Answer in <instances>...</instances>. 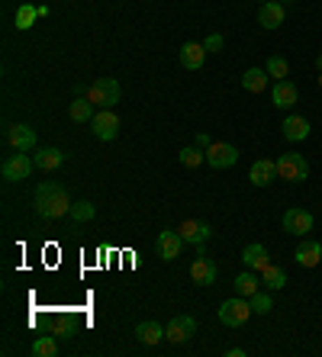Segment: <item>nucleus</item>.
Wrapping results in <instances>:
<instances>
[{
	"instance_id": "393cba45",
	"label": "nucleus",
	"mask_w": 322,
	"mask_h": 357,
	"mask_svg": "<svg viewBox=\"0 0 322 357\" xmlns=\"http://www.w3.org/2000/svg\"><path fill=\"white\" fill-rule=\"evenodd\" d=\"M68 113H71V119H75V123H91V119L97 116V113H93V103L87 97L75 100V103L68 107Z\"/></svg>"
},
{
	"instance_id": "f704fd0d",
	"label": "nucleus",
	"mask_w": 322,
	"mask_h": 357,
	"mask_svg": "<svg viewBox=\"0 0 322 357\" xmlns=\"http://www.w3.org/2000/svg\"><path fill=\"white\" fill-rule=\"evenodd\" d=\"M71 332H75V328H71L68 322H61V325H59V338H71Z\"/></svg>"
},
{
	"instance_id": "2f4dec72",
	"label": "nucleus",
	"mask_w": 322,
	"mask_h": 357,
	"mask_svg": "<svg viewBox=\"0 0 322 357\" xmlns=\"http://www.w3.org/2000/svg\"><path fill=\"white\" fill-rule=\"evenodd\" d=\"M55 351H59V348H55V338H49V335H45V338H39L33 344V354L36 357H52Z\"/></svg>"
},
{
	"instance_id": "e433bc0d",
	"label": "nucleus",
	"mask_w": 322,
	"mask_h": 357,
	"mask_svg": "<svg viewBox=\"0 0 322 357\" xmlns=\"http://www.w3.org/2000/svg\"><path fill=\"white\" fill-rule=\"evenodd\" d=\"M280 3H297V0H280Z\"/></svg>"
},
{
	"instance_id": "a878e982",
	"label": "nucleus",
	"mask_w": 322,
	"mask_h": 357,
	"mask_svg": "<svg viewBox=\"0 0 322 357\" xmlns=\"http://www.w3.org/2000/svg\"><path fill=\"white\" fill-rule=\"evenodd\" d=\"M258 287H261V280L254 277V271H245V274L236 277V293H238V296H254V293H258Z\"/></svg>"
},
{
	"instance_id": "1a4fd4ad",
	"label": "nucleus",
	"mask_w": 322,
	"mask_h": 357,
	"mask_svg": "<svg viewBox=\"0 0 322 357\" xmlns=\"http://www.w3.org/2000/svg\"><path fill=\"white\" fill-rule=\"evenodd\" d=\"M284 20H287V10L280 0H268L258 7V26L261 29H277V26H284Z\"/></svg>"
},
{
	"instance_id": "4468645a",
	"label": "nucleus",
	"mask_w": 322,
	"mask_h": 357,
	"mask_svg": "<svg viewBox=\"0 0 322 357\" xmlns=\"http://www.w3.org/2000/svg\"><path fill=\"white\" fill-rule=\"evenodd\" d=\"M277 177H280L277 174V161H268V158L254 161L252 171H248V181H252L254 187H268V183H274Z\"/></svg>"
},
{
	"instance_id": "c756f323",
	"label": "nucleus",
	"mask_w": 322,
	"mask_h": 357,
	"mask_svg": "<svg viewBox=\"0 0 322 357\" xmlns=\"http://www.w3.org/2000/svg\"><path fill=\"white\" fill-rule=\"evenodd\" d=\"M93 213H97V209H93L87 199H77V203H71V219H77V222H91Z\"/></svg>"
},
{
	"instance_id": "f257e3e1",
	"label": "nucleus",
	"mask_w": 322,
	"mask_h": 357,
	"mask_svg": "<svg viewBox=\"0 0 322 357\" xmlns=\"http://www.w3.org/2000/svg\"><path fill=\"white\" fill-rule=\"evenodd\" d=\"M36 209L43 219H59L65 213H71V199H68V190L55 181H45L36 187Z\"/></svg>"
},
{
	"instance_id": "f8f14e48",
	"label": "nucleus",
	"mask_w": 322,
	"mask_h": 357,
	"mask_svg": "<svg viewBox=\"0 0 322 357\" xmlns=\"http://www.w3.org/2000/svg\"><path fill=\"white\" fill-rule=\"evenodd\" d=\"M187 241L181 232H174V229H164V232L158 235V255L161 261H174L181 255V248H184Z\"/></svg>"
},
{
	"instance_id": "72a5a7b5",
	"label": "nucleus",
	"mask_w": 322,
	"mask_h": 357,
	"mask_svg": "<svg viewBox=\"0 0 322 357\" xmlns=\"http://www.w3.org/2000/svg\"><path fill=\"white\" fill-rule=\"evenodd\" d=\"M197 145H200V149H210V145H213V142H210V135H206V132H200V135H197Z\"/></svg>"
},
{
	"instance_id": "39448f33",
	"label": "nucleus",
	"mask_w": 322,
	"mask_h": 357,
	"mask_svg": "<svg viewBox=\"0 0 322 357\" xmlns=\"http://www.w3.org/2000/svg\"><path fill=\"white\" fill-rule=\"evenodd\" d=\"M33 167H36L33 158H29L26 151H17V155H7V158H3V167H0V174H3V181L17 183V181H26Z\"/></svg>"
},
{
	"instance_id": "c9c22d12",
	"label": "nucleus",
	"mask_w": 322,
	"mask_h": 357,
	"mask_svg": "<svg viewBox=\"0 0 322 357\" xmlns=\"http://www.w3.org/2000/svg\"><path fill=\"white\" fill-rule=\"evenodd\" d=\"M316 65H319V71H322V55H319V59H316Z\"/></svg>"
},
{
	"instance_id": "b1692460",
	"label": "nucleus",
	"mask_w": 322,
	"mask_h": 357,
	"mask_svg": "<svg viewBox=\"0 0 322 357\" xmlns=\"http://www.w3.org/2000/svg\"><path fill=\"white\" fill-rule=\"evenodd\" d=\"M261 283L268 287V290H284L287 287V274H284V267H274V264H268L261 271Z\"/></svg>"
},
{
	"instance_id": "58836bf2",
	"label": "nucleus",
	"mask_w": 322,
	"mask_h": 357,
	"mask_svg": "<svg viewBox=\"0 0 322 357\" xmlns=\"http://www.w3.org/2000/svg\"><path fill=\"white\" fill-rule=\"evenodd\" d=\"M261 3H268V0H261Z\"/></svg>"
},
{
	"instance_id": "dca6fc26",
	"label": "nucleus",
	"mask_w": 322,
	"mask_h": 357,
	"mask_svg": "<svg viewBox=\"0 0 322 357\" xmlns=\"http://www.w3.org/2000/svg\"><path fill=\"white\" fill-rule=\"evenodd\" d=\"M190 277H194V283H200V287H210V283L216 280V261H210L206 255H197V261L190 264Z\"/></svg>"
},
{
	"instance_id": "f3484780",
	"label": "nucleus",
	"mask_w": 322,
	"mask_h": 357,
	"mask_svg": "<svg viewBox=\"0 0 322 357\" xmlns=\"http://www.w3.org/2000/svg\"><path fill=\"white\" fill-rule=\"evenodd\" d=\"M297 84L293 81H287V77H284V81H277L274 84V93H271V100H274V107L277 109H290L293 107V103H297Z\"/></svg>"
},
{
	"instance_id": "4be33fe9",
	"label": "nucleus",
	"mask_w": 322,
	"mask_h": 357,
	"mask_svg": "<svg viewBox=\"0 0 322 357\" xmlns=\"http://www.w3.org/2000/svg\"><path fill=\"white\" fill-rule=\"evenodd\" d=\"M268 71H264V68H248L245 75H242V87H245L248 93H261L264 87H268Z\"/></svg>"
},
{
	"instance_id": "4c0bfd02",
	"label": "nucleus",
	"mask_w": 322,
	"mask_h": 357,
	"mask_svg": "<svg viewBox=\"0 0 322 357\" xmlns=\"http://www.w3.org/2000/svg\"><path fill=\"white\" fill-rule=\"evenodd\" d=\"M319 87H322V71H319Z\"/></svg>"
},
{
	"instance_id": "412c9836",
	"label": "nucleus",
	"mask_w": 322,
	"mask_h": 357,
	"mask_svg": "<svg viewBox=\"0 0 322 357\" xmlns=\"http://www.w3.org/2000/svg\"><path fill=\"white\" fill-rule=\"evenodd\" d=\"M136 338L142 341V344H158V341L168 338V335H164V328H161L155 319H148V322H139L136 325Z\"/></svg>"
},
{
	"instance_id": "6e6552de",
	"label": "nucleus",
	"mask_w": 322,
	"mask_h": 357,
	"mask_svg": "<svg viewBox=\"0 0 322 357\" xmlns=\"http://www.w3.org/2000/svg\"><path fill=\"white\" fill-rule=\"evenodd\" d=\"M91 129H93V135H97V139L113 142L119 135V116L113 113V109H100V113L91 119Z\"/></svg>"
},
{
	"instance_id": "9b49d317",
	"label": "nucleus",
	"mask_w": 322,
	"mask_h": 357,
	"mask_svg": "<svg viewBox=\"0 0 322 357\" xmlns=\"http://www.w3.org/2000/svg\"><path fill=\"white\" fill-rule=\"evenodd\" d=\"M7 142H10V149H13V151H33L39 139H36V129L17 123V126H10V129H7Z\"/></svg>"
},
{
	"instance_id": "7c9ffc66",
	"label": "nucleus",
	"mask_w": 322,
	"mask_h": 357,
	"mask_svg": "<svg viewBox=\"0 0 322 357\" xmlns=\"http://www.w3.org/2000/svg\"><path fill=\"white\" fill-rule=\"evenodd\" d=\"M36 17H39V10L29 7V3H23V7L17 10V26L20 29H29V26L36 23Z\"/></svg>"
},
{
	"instance_id": "5701e85b",
	"label": "nucleus",
	"mask_w": 322,
	"mask_h": 357,
	"mask_svg": "<svg viewBox=\"0 0 322 357\" xmlns=\"http://www.w3.org/2000/svg\"><path fill=\"white\" fill-rule=\"evenodd\" d=\"M61 161H65V155H61L59 149H39L36 151V158H33V165L39 167V171H55Z\"/></svg>"
},
{
	"instance_id": "7ed1b4c3",
	"label": "nucleus",
	"mask_w": 322,
	"mask_h": 357,
	"mask_svg": "<svg viewBox=\"0 0 322 357\" xmlns=\"http://www.w3.org/2000/svg\"><path fill=\"white\" fill-rule=\"evenodd\" d=\"M87 100L100 109L116 107L119 103V81L116 77H97V81L91 84V91H87Z\"/></svg>"
},
{
	"instance_id": "473e14b6",
	"label": "nucleus",
	"mask_w": 322,
	"mask_h": 357,
	"mask_svg": "<svg viewBox=\"0 0 322 357\" xmlns=\"http://www.w3.org/2000/svg\"><path fill=\"white\" fill-rule=\"evenodd\" d=\"M204 49H206V52H220V49H222V36H220V33H213V36H206V42H204Z\"/></svg>"
},
{
	"instance_id": "a211bd4d",
	"label": "nucleus",
	"mask_w": 322,
	"mask_h": 357,
	"mask_svg": "<svg viewBox=\"0 0 322 357\" xmlns=\"http://www.w3.org/2000/svg\"><path fill=\"white\" fill-rule=\"evenodd\" d=\"M293 258H297L300 267H316L322 261V245H319V241L303 238V241H300V248L293 251Z\"/></svg>"
},
{
	"instance_id": "9d476101",
	"label": "nucleus",
	"mask_w": 322,
	"mask_h": 357,
	"mask_svg": "<svg viewBox=\"0 0 322 357\" xmlns=\"http://www.w3.org/2000/svg\"><path fill=\"white\" fill-rule=\"evenodd\" d=\"M164 335H168L171 344H184V341H190L197 335V322L190 316H174L171 325L164 328Z\"/></svg>"
},
{
	"instance_id": "20e7f679",
	"label": "nucleus",
	"mask_w": 322,
	"mask_h": 357,
	"mask_svg": "<svg viewBox=\"0 0 322 357\" xmlns=\"http://www.w3.org/2000/svg\"><path fill=\"white\" fill-rule=\"evenodd\" d=\"M277 174L280 181H290V183H300L309 177V165H306L303 155H297V151H284L277 158Z\"/></svg>"
},
{
	"instance_id": "2eb2a0df",
	"label": "nucleus",
	"mask_w": 322,
	"mask_h": 357,
	"mask_svg": "<svg viewBox=\"0 0 322 357\" xmlns=\"http://www.w3.org/2000/svg\"><path fill=\"white\" fill-rule=\"evenodd\" d=\"M206 55L210 52L200 45V42H187V45H181V65L187 68V71H200L206 61Z\"/></svg>"
},
{
	"instance_id": "c85d7f7f",
	"label": "nucleus",
	"mask_w": 322,
	"mask_h": 357,
	"mask_svg": "<svg viewBox=\"0 0 322 357\" xmlns=\"http://www.w3.org/2000/svg\"><path fill=\"white\" fill-rule=\"evenodd\" d=\"M248 299H252V312H254V316H268V312L274 309L271 290H268V293H254V296H248Z\"/></svg>"
},
{
	"instance_id": "6ab92c4d",
	"label": "nucleus",
	"mask_w": 322,
	"mask_h": 357,
	"mask_svg": "<svg viewBox=\"0 0 322 357\" xmlns=\"http://www.w3.org/2000/svg\"><path fill=\"white\" fill-rule=\"evenodd\" d=\"M242 264H245L248 271H264V267L271 264V261H268V248L258 245V241H254V245H245V248H242Z\"/></svg>"
},
{
	"instance_id": "0eeeda50",
	"label": "nucleus",
	"mask_w": 322,
	"mask_h": 357,
	"mask_svg": "<svg viewBox=\"0 0 322 357\" xmlns=\"http://www.w3.org/2000/svg\"><path fill=\"white\" fill-rule=\"evenodd\" d=\"M238 161V149L236 145H226V142H213L206 149V165L222 171V167H232Z\"/></svg>"
},
{
	"instance_id": "423d86ee",
	"label": "nucleus",
	"mask_w": 322,
	"mask_h": 357,
	"mask_svg": "<svg viewBox=\"0 0 322 357\" xmlns=\"http://www.w3.org/2000/svg\"><path fill=\"white\" fill-rule=\"evenodd\" d=\"M284 232L297 235V238H306V235L313 232V213H306V209H287V213H284Z\"/></svg>"
},
{
	"instance_id": "f03ea898",
	"label": "nucleus",
	"mask_w": 322,
	"mask_h": 357,
	"mask_svg": "<svg viewBox=\"0 0 322 357\" xmlns=\"http://www.w3.org/2000/svg\"><path fill=\"white\" fill-rule=\"evenodd\" d=\"M252 319V299L238 296V299H226L220 306V322L226 328H242V325Z\"/></svg>"
},
{
	"instance_id": "bb28decb",
	"label": "nucleus",
	"mask_w": 322,
	"mask_h": 357,
	"mask_svg": "<svg viewBox=\"0 0 322 357\" xmlns=\"http://www.w3.org/2000/svg\"><path fill=\"white\" fill-rule=\"evenodd\" d=\"M178 158L184 167H200L206 161V151L200 149V145H190V149H181L178 151Z\"/></svg>"
},
{
	"instance_id": "cd10ccee",
	"label": "nucleus",
	"mask_w": 322,
	"mask_h": 357,
	"mask_svg": "<svg viewBox=\"0 0 322 357\" xmlns=\"http://www.w3.org/2000/svg\"><path fill=\"white\" fill-rule=\"evenodd\" d=\"M264 71L271 77H277V81H284V77L290 75V65H287V59H280V55H271L268 59V65H264Z\"/></svg>"
},
{
	"instance_id": "aec40b11",
	"label": "nucleus",
	"mask_w": 322,
	"mask_h": 357,
	"mask_svg": "<svg viewBox=\"0 0 322 357\" xmlns=\"http://www.w3.org/2000/svg\"><path fill=\"white\" fill-rule=\"evenodd\" d=\"M280 129H284V139H287V142H303V139H309V123H306L303 116H287Z\"/></svg>"
},
{
	"instance_id": "ddd939ff",
	"label": "nucleus",
	"mask_w": 322,
	"mask_h": 357,
	"mask_svg": "<svg viewBox=\"0 0 322 357\" xmlns=\"http://www.w3.org/2000/svg\"><path fill=\"white\" fill-rule=\"evenodd\" d=\"M178 232L184 235V241L197 245V255H204V241L210 238V225H206V222H197V219H187V222H181Z\"/></svg>"
}]
</instances>
